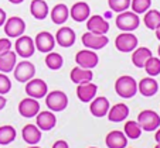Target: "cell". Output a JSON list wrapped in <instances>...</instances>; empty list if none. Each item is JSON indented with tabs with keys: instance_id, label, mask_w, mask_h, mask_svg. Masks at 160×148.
Masks as SVG:
<instances>
[{
	"instance_id": "cell-1",
	"label": "cell",
	"mask_w": 160,
	"mask_h": 148,
	"mask_svg": "<svg viewBox=\"0 0 160 148\" xmlns=\"http://www.w3.org/2000/svg\"><path fill=\"white\" fill-rule=\"evenodd\" d=\"M115 92L123 99H130L138 93V82L129 75L119 76L115 82Z\"/></svg>"
},
{
	"instance_id": "cell-41",
	"label": "cell",
	"mask_w": 160,
	"mask_h": 148,
	"mask_svg": "<svg viewBox=\"0 0 160 148\" xmlns=\"http://www.w3.org/2000/svg\"><path fill=\"white\" fill-rule=\"evenodd\" d=\"M154 140H156V142H160V128H157V130H156V134H154Z\"/></svg>"
},
{
	"instance_id": "cell-2",
	"label": "cell",
	"mask_w": 160,
	"mask_h": 148,
	"mask_svg": "<svg viewBox=\"0 0 160 148\" xmlns=\"http://www.w3.org/2000/svg\"><path fill=\"white\" fill-rule=\"evenodd\" d=\"M115 24L121 31H135L140 24L139 14L125 10V12L119 13V14L116 16Z\"/></svg>"
},
{
	"instance_id": "cell-13",
	"label": "cell",
	"mask_w": 160,
	"mask_h": 148,
	"mask_svg": "<svg viewBox=\"0 0 160 148\" xmlns=\"http://www.w3.org/2000/svg\"><path fill=\"white\" fill-rule=\"evenodd\" d=\"M87 28L89 33L105 35V34L109 31V23L102 17V16L94 14V16H89V17H88Z\"/></svg>"
},
{
	"instance_id": "cell-30",
	"label": "cell",
	"mask_w": 160,
	"mask_h": 148,
	"mask_svg": "<svg viewBox=\"0 0 160 148\" xmlns=\"http://www.w3.org/2000/svg\"><path fill=\"white\" fill-rule=\"evenodd\" d=\"M16 128L13 126H2L0 127V145H9L16 140Z\"/></svg>"
},
{
	"instance_id": "cell-47",
	"label": "cell",
	"mask_w": 160,
	"mask_h": 148,
	"mask_svg": "<svg viewBox=\"0 0 160 148\" xmlns=\"http://www.w3.org/2000/svg\"><path fill=\"white\" fill-rule=\"evenodd\" d=\"M89 148H97V147H89Z\"/></svg>"
},
{
	"instance_id": "cell-16",
	"label": "cell",
	"mask_w": 160,
	"mask_h": 148,
	"mask_svg": "<svg viewBox=\"0 0 160 148\" xmlns=\"http://www.w3.org/2000/svg\"><path fill=\"white\" fill-rule=\"evenodd\" d=\"M57 124V117L51 110H45V112H38L36 116V126L42 131L52 130Z\"/></svg>"
},
{
	"instance_id": "cell-40",
	"label": "cell",
	"mask_w": 160,
	"mask_h": 148,
	"mask_svg": "<svg viewBox=\"0 0 160 148\" xmlns=\"http://www.w3.org/2000/svg\"><path fill=\"white\" fill-rule=\"evenodd\" d=\"M6 103H7V100L4 97V95H0V110H3L6 107Z\"/></svg>"
},
{
	"instance_id": "cell-35",
	"label": "cell",
	"mask_w": 160,
	"mask_h": 148,
	"mask_svg": "<svg viewBox=\"0 0 160 148\" xmlns=\"http://www.w3.org/2000/svg\"><path fill=\"white\" fill-rule=\"evenodd\" d=\"M108 6L112 12L122 13L130 7V0H108Z\"/></svg>"
},
{
	"instance_id": "cell-37",
	"label": "cell",
	"mask_w": 160,
	"mask_h": 148,
	"mask_svg": "<svg viewBox=\"0 0 160 148\" xmlns=\"http://www.w3.org/2000/svg\"><path fill=\"white\" fill-rule=\"evenodd\" d=\"M12 47H13V44L9 38H0V54L10 51Z\"/></svg>"
},
{
	"instance_id": "cell-32",
	"label": "cell",
	"mask_w": 160,
	"mask_h": 148,
	"mask_svg": "<svg viewBox=\"0 0 160 148\" xmlns=\"http://www.w3.org/2000/svg\"><path fill=\"white\" fill-rule=\"evenodd\" d=\"M123 133L128 138L136 140V138H139L140 134H142V127L139 126L138 121L129 120V121H126V124H125V127H123Z\"/></svg>"
},
{
	"instance_id": "cell-18",
	"label": "cell",
	"mask_w": 160,
	"mask_h": 148,
	"mask_svg": "<svg viewBox=\"0 0 160 148\" xmlns=\"http://www.w3.org/2000/svg\"><path fill=\"white\" fill-rule=\"evenodd\" d=\"M98 86L92 82H87V83H79L77 86V97L81 100L82 103H89L91 100L97 96Z\"/></svg>"
},
{
	"instance_id": "cell-24",
	"label": "cell",
	"mask_w": 160,
	"mask_h": 148,
	"mask_svg": "<svg viewBox=\"0 0 160 148\" xmlns=\"http://www.w3.org/2000/svg\"><path fill=\"white\" fill-rule=\"evenodd\" d=\"M21 134H23V140L28 145H36L41 140V130H40L36 124H27V126H24Z\"/></svg>"
},
{
	"instance_id": "cell-10",
	"label": "cell",
	"mask_w": 160,
	"mask_h": 148,
	"mask_svg": "<svg viewBox=\"0 0 160 148\" xmlns=\"http://www.w3.org/2000/svg\"><path fill=\"white\" fill-rule=\"evenodd\" d=\"M82 44L84 47H87L88 49H102L103 47L108 45L109 38L105 35H101V34H94V33H89L87 31L85 34H82Z\"/></svg>"
},
{
	"instance_id": "cell-7",
	"label": "cell",
	"mask_w": 160,
	"mask_h": 148,
	"mask_svg": "<svg viewBox=\"0 0 160 148\" xmlns=\"http://www.w3.org/2000/svg\"><path fill=\"white\" fill-rule=\"evenodd\" d=\"M75 62L79 68H85V69H94L95 67L99 62V58H98L97 52L94 49H81V51L77 52L75 55Z\"/></svg>"
},
{
	"instance_id": "cell-36",
	"label": "cell",
	"mask_w": 160,
	"mask_h": 148,
	"mask_svg": "<svg viewBox=\"0 0 160 148\" xmlns=\"http://www.w3.org/2000/svg\"><path fill=\"white\" fill-rule=\"evenodd\" d=\"M12 90V82L6 73L0 72V95H6Z\"/></svg>"
},
{
	"instance_id": "cell-43",
	"label": "cell",
	"mask_w": 160,
	"mask_h": 148,
	"mask_svg": "<svg viewBox=\"0 0 160 148\" xmlns=\"http://www.w3.org/2000/svg\"><path fill=\"white\" fill-rule=\"evenodd\" d=\"M10 3H13V4H20V3H23L24 0H9Z\"/></svg>"
},
{
	"instance_id": "cell-45",
	"label": "cell",
	"mask_w": 160,
	"mask_h": 148,
	"mask_svg": "<svg viewBox=\"0 0 160 148\" xmlns=\"http://www.w3.org/2000/svg\"><path fill=\"white\" fill-rule=\"evenodd\" d=\"M154 148H160V142H157V144H156V147H154Z\"/></svg>"
},
{
	"instance_id": "cell-5",
	"label": "cell",
	"mask_w": 160,
	"mask_h": 148,
	"mask_svg": "<svg viewBox=\"0 0 160 148\" xmlns=\"http://www.w3.org/2000/svg\"><path fill=\"white\" fill-rule=\"evenodd\" d=\"M138 44V37L132 31H123L115 38V48L121 52H132Z\"/></svg>"
},
{
	"instance_id": "cell-4",
	"label": "cell",
	"mask_w": 160,
	"mask_h": 148,
	"mask_svg": "<svg viewBox=\"0 0 160 148\" xmlns=\"http://www.w3.org/2000/svg\"><path fill=\"white\" fill-rule=\"evenodd\" d=\"M138 123L145 131H154L160 127V116L154 110H142L138 116Z\"/></svg>"
},
{
	"instance_id": "cell-17",
	"label": "cell",
	"mask_w": 160,
	"mask_h": 148,
	"mask_svg": "<svg viewBox=\"0 0 160 148\" xmlns=\"http://www.w3.org/2000/svg\"><path fill=\"white\" fill-rule=\"evenodd\" d=\"M91 102L92 103L89 104V112L94 117H103V116L108 114L109 109H111V104H109V100L106 97L103 96L94 97Z\"/></svg>"
},
{
	"instance_id": "cell-33",
	"label": "cell",
	"mask_w": 160,
	"mask_h": 148,
	"mask_svg": "<svg viewBox=\"0 0 160 148\" xmlns=\"http://www.w3.org/2000/svg\"><path fill=\"white\" fill-rule=\"evenodd\" d=\"M143 68H145L146 73H148L149 76H153L154 78V76L160 75V58H156L152 55V57L146 61Z\"/></svg>"
},
{
	"instance_id": "cell-11",
	"label": "cell",
	"mask_w": 160,
	"mask_h": 148,
	"mask_svg": "<svg viewBox=\"0 0 160 148\" xmlns=\"http://www.w3.org/2000/svg\"><path fill=\"white\" fill-rule=\"evenodd\" d=\"M47 92H48V86L42 79L33 78L28 82H26V93L30 97L41 99V97H45Z\"/></svg>"
},
{
	"instance_id": "cell-6",
	"label": "cell",
	"mask_w": 160,
	"mask_h": 148,
	"mask_svg": "<svg viewBox=\"0 0 160 148\" xmlns=\"http://www.w3.org/2000/svg\"><path fill=\"white\" fill-rule=\"evenodd\" d=\"M3 25H4V34L9 38H17V37L23 35L26 31L24 20L18 17V16H13V17L7 18Z\"/></svg>"
},
{
	"instance_id": "cell-12",
	"label": "cell",
	"mask_w": 160,
	"mask_h": 148,
	"mask_svg": "<svg viewBox=\"0 0 160 148\" xmlns=\"http://www.w3.org/2000/svg\"><path fill=\"white\" fill-rule=\"evenodd\" d=\"M34 45H36L37 51L42 52V54H47V52H51L55 47V38L51 33L48 31H41L36 35L34 39Z\"/></svg>"
},
{
	"instance_id": "cell-34",
	"label": "cell",
	"mask_w": 160,
	"mask_h": 148,
	"mask_svg": "<svg viewBox=\"0 0 160 148\" xmlns=\"http://www.w3.org/2000/svg\"><path fill=\"white\" fill-rule=\"evenodd\" d=\"M152 6V0H130V7L132 12L136 14H143Z\"/></svg>"
},
{
	"instance_id": "cell-21",
	"label": "cell",
	"mask_w": 160,
	"mask_h": 148,
	"mask_svg": "<svg viewBox=\"0 0 160 148\" xmlns=\"http://www.w3.org/2000/svg\"><path fill=\"white\" fill-rule=\"evenodd\" d=\"M138 90L142 96L152 97L159 90V83H157V81H154L153 76H148V78L140 79V82L138 83Z\"/></svg>"
},
{
	"instance_id": "cell-3",
	"label": "cell",
	"mask_w": 160,
	"mask_h": 148,
	"mask_svg": "<svg viewBox=\"0 0 160 148\" xmlns=\"http://www.w3.org/2000/svg\"><path fill=\"white\" fill-rule=\"evenodd\" d=\"M45 104L51 112H62L68 106V96L61 90H52L45 95Z\"/></svg>"
},
{
	"instance_id": "cell-26",
	"label": "cell",
	"mask_w": 160,
	"mask_h": 148,
	"mask_svg": "<svg viewBox=\"0 0 160 148\" xmlns=\"http://www.w3.org/2000/svg\"><path fill=\"white\" fill-rule=\"evenodd\" d=\"M70 78L74 83L79 85V83H87V82H92V78H94V73L91 69H85V68H79L75 67L71 69Z\"/></svg>"
},
{
	"instance_id": "cell-38",
	"label": "cell",
	"mask_w": 160,
	"mask_h": 148,
	"mask_svg": "<svg viewBox=\"0 0 160 148\" xmlns=\"http://www.w3.org/2000/svg\"><path fill=\"white\" fill-rule=\"evenodd\" d=\"M52 148H70V145H68V142L65 140H58V141H55L52 144Z\"/></svg>"
},
{
	"instance_id": "cell-8",
	"label": "cell",
	"mask_w": 160,
	"mask_h": 148,
	"mask_svg": "<svg viewBox=\"0 0 160 148\" xmlns=\"http://www.w3.org/2000/svg\"><path fill=\"white\" fill-rule=\"evenodd\" d=\"M13 71H14L16 81L21 82V83L28 82L30 79L34 78V75H36V67H34V63L30 62V61H27V59L18 62Z\"/></svg>"
},
{
	"instance_id": "cell-28",
	"label": "cell",
	"mask_w": 160,
	"mask_h": 148,
	"mask_svg": "<svg viewBox=\"0 0 160 148\" xmlns=\"http://www.w3.org/2000/svg\"><path fill=\"white\" fill-rule=\"evenodd\" d=\"M30 13L36 20H44L48 16V4L44 0H33L30 4Z\"/></svg>"
},
{
	"instance_id": "cell-25",
	"label": "cell",
	"mask_w": 160,
	"mask_h": 148,
	"mask_svg": "<svg viewBox=\"0 0 160 148\" xmlns=\"http://www.w3.org/2000/svg\"><path fill=\"white\" fill-rule=\"evenodd\" d=\"M50 16H51V20L54 24H64L70 17V9H68L67 4L58 3L52 7Z\"/></svg>"
},
{
	"instance_id": "cell-44",
	"label": "cell",
	"mask_w": 160,
	"mask_h": 148,
	"mask_svg": "<svg viewBox=\"0 0 160 148\" xmlns=\"http://www.w3.org/2000/svg\"><path fill=\"white\" fill-rule=\"evenodd\" d=\"M28 148H40V147H37V145H30Z\"/></svg>"
},
{
	"instance_id": "cell-46",
	"label": "cell",
	"mask_w": 160,
	"mask_h": 148,
	"mask_svg": "<svg viewBox=\"0 0 160 148\" xmlns=\"http://www.w3.org/2000/svg\"><path fill=\"white\" fill-rule=\"evenodd\" d=\"M157 54H159V58H160V47L157 48Z\"/></svg>"
},
{
	"instance_id": "cell-27",
	"label": "cell",
	"mask_w": 160,
	"mask_h": 148,
	"mask_svg": "<svg viewBox=\"0 0 160 148\" xmlns=\"http://www.w3.org/2000/svg\"><path fill=\"white\" fill-rule=\"evenodd\" d=\"M132 52H133L132 54V63L136 68H143L145 67V63H146V61L153 55L150 49L146 48V47H139V48L136 47Z\"/></svg>"
},
{
	"instance_id": "cell-20",
	"label": "cell",
	"mask_w": 160,
	"mask_h": 148,
	"mask_svg": "<svg viewBox=\"0 0 160 148\" xmlns=\"http://www.w3.org/2000/svg\"><path fill=\"white\" fill-rule=\"evenodd\" d=\"M105 144L108 148H126L128 147V137L123 131L113 130L106 134Z\"/></svg>"
},
{
	"instance_id": "cell-48",
	"label": "cell",
	"mask_w": 160,
	"mask_h": 148,
	"mask_svg": "<svg viewBox=\"0 0 160 148\" xmlns=\"http://www.w3.org/2000/svg\"><path fill=\"white\" fill-rule=\"evenodd\" d=\"M126 148H128V147H126Z\"/></svg>"
},
{
	"instance_id": "cell-39",
	"label": "cell",
	"mask_w": 160,
	"mask_h": 148,
	"mask_svg": "<svg viewBox=\"0 0 160 148\" xmlns=\"http://www.w3.org/2000/svg\"><path fill=\"white\" fill-rule=\"evenodd\" d=\"M6 20H7V16H6V12H4L3 9H0V27L6 23Z\"/></svg>"
},
{
	"instance_id": "cell-23",
	"label": "cell",
	"mask_w": 160,
	"mask_h": 148,
	"mask_svg": "<svg viewBox=\"0 0 160 148\" xmlns=\"http://www.w3.org/2000/svg\"><path fill=\"white\" fill-rule=\"evenodd\" d=\"M16 63H17V54L14 51H7L0 54V72L9 73L14 69Z\"/></svg>"
},
{
	"instance_id": "cell-15",
	"label": "cell",
	"mask_w": 160,
	"mask_h": 148,
	"mask_svg": "<svg viewBox=\"0 0 160 148\" xmlns=\"http://www.w3.org/2000/svg\"><path fill=\"white\" fill-rule=\"evenodd\" d=\"M38 112H40V103L34 97L28 96L18 103V113L26 118L36 117Z\"/></svg>"
},
{
	"instance_id": "cell-31",
	"label": "cell",
	"mask_w": 160,
	"mask_h": 148,
	"mask_svg": "<svg viewBox=\"0 0 160 148\" xmlns=\"http://www.w3.org/2000/svg\"><path fill=\"white\" fill-rule=\"evenodd\" d=\"M45 65L51 71H58V69H61V67L64 65V58L61 57V54H58V52H52V51L47 52Z\"/></svg>"
},
{
	"instance_id": "cell-29",
	"label": "cell",
	"mask_w": 160,
	"mask_h": 148,
	"mask_svg": "<svg viewBox=\"0 0 160 148\" xmlns=\"http://www.w3.org/2000/svg\"><path fill=\"white\" fill-rule=\"evenodd\" d=\"M143 23L149 30H156L160 24V12L154 9H149L145 13V17H143Z\"/></svg>"
},
{
	"instance_id": "cell-9",
	"label": "cell",
	"mask_w": 160,
	"mask_h": 148,
	"mask_svg": "<svg viewBox=\"0 0 160 148\" xmlns=\"http://www.w3.org/2000/svg\"><path fill=\"white\" fill-rule=\"evenodd\" d=\"M14 49L16 54L21 58H30L33 57L34 51H36V45H34V39L28 35H20L17 37L14 42Z\"/></svg>"
},
{
	"instance_id": "cell-22",
	"label": "cell",
	"mask_w": 160,
	"mask_h": 148,
	"mask_svg": "<svg viewBox=\"0 0 160 148\" xmlns=\"http://www.w3.org/2000/svg\"><path fill=\"white\" fill-rule=\"evenodd\" d=\"M106 116H108V120L112 123H121L126 120V117L129 116V107L125 103H118L112 106Z\"/></svg>"
},
{
	"instance_id": "cell-19",
	"label": "cell",
	"mask_w": 160,
	"mask_h": 148,
	"mask_svg": "<svg viewBox=\"0 0 160 148\" xmlns=\"http://www.w3.org/2000/svg\"><path fill=\"white\" fill-rule=\"evenodd\" d=\"M70 16L74 21H77V23L87 21L88 17L91 16L89 4L85 3V2H77V3H74L70 9Z\"/></svg>"
},
{
	"instance_id": "cell-14",
	"label": "cell",
	"mask_w": 160,
	"mask_h": 148,
	"mask_svg": "<svg viewBox=\"0 0 160 148\" xmlns=\"http://www.w3.org/2000/svg\"><path fill=\"white\" fill-rule=\"evenodd\" d=\"M55 42H57L60 47L62 48H70L75 44V39H77V35H75V31L72 30L71 27H61L58 28L57 34H55Z\"/></svg>"
},
{
	"instance_id": "cell-42",
	"label": "cell",
	"mask_w": 160,
	"mask_h": 148,
	"mask_svg": "<svg viewBox=\"0 0 160 148\" xmlns=\"http://www.w3.org/2000/svg\"><path fill=\"white\" fill-rule=\"evenodd\" d=\"M154 33H156V38L160 41V24H159V27H157L156 30H154Z\"/></svg>"
}]
</instances>
